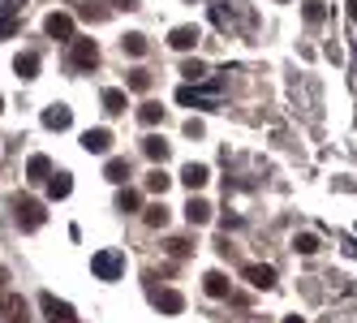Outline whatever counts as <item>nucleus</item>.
Masks as SVG:
<instances>
[{
  "label": "nucleus",
  "mask_w": 357,
  "mask_h": 323,
  "mask_svg": "<svg viewBox=\"0 0 357 323\" xmlns=\"http://www.w3.org/2000/svg\"><path fill=\"white\" fill-rule=\"evenodd\" d=\"M91 271L99 280H121L125 276V255L121 250H95L91 255Z\"/></svg>",
  "instance_id": "f257e3e1"
},
{
  "label": "nucleus",
  "mask_w": 357,
  "mask_h": 323,
  "mask_svg": "<svg viewBox=\"0 0 357 323\" xmlns=\"http://www.w3.org/2000/svg\"><path fill=\"white\" fill-rule=\"evenodd\" d=\"M13 216H17V225L26 229V233H35L43 220H47L43 203H35V198H13Z\"/></svg>",
  "instance_id": "f03ea898"
},
{
  "label": "nucleus",
  "mask_w": 357,
  "mask_h": 323,
  "mask_svg": "<svg viewBox=\"0 0 357 323\" xmlns=\"http://www.w3.org/2000/svg\"><path fill=\"white\" fill-rule=\"evenodd\" d=\"M69 61H73V69H95L99 65V43L95 39H73Z\"/></svg>",
  "instance_id": "7ed1b4c3"
},
{
  "label": "nucleus",
  "mask_w": 357,
  "mask_h": 323,
  "mask_svg": "<svg viewBox=\"0 0 357 323\" xmlns=\"http://www.w3.org/2000/svg\"><path fill=\"white\" fill-rule=\"evenodd\" d=\"M215 95H220V87H211V91L181 87V91H176V104H185V108H215Z\"/></svg>",
  "instance_id": "20e7f679"
},
{
  "label": "nucleus",
  "mask_w": 357,
  "mask_h": 323,
  "mask_svg": "<svg viewBox=\"0 0 357 323\" xmlns=\"http://www.w3.org/2000/svg\"><path fill=\"white\" fill-rule=\"evenodd\" d=\"M39 306H43V315L52 319V323H78V319H73V306H69V302H56L52 293H43Z\"/></svg>",
  "instance_id": "39448f33"
},
{
  "label": "nucleus",
  "mask_w": 357,
  "mask_h": 323,
  "mask_svg": "<svg viewBox=\"0 0 357 323\" xmlns=\"http://www.w3.org/2000/svg\"><path fill=\"white\" fill-rule=\"evenodd\" d=\"M43 31L52 39H73V17L69 13H47L43 17Z\"/></svg>",
  "instance_id": "423d86ee"
},
{
  "label": "nucleus",
  "mask_w": 357,
  "mask_h": 323,
  "mask_svg": "<svg viewBox=\"0 0 357 323\" xmlns=\"http://www.w3.org/2000/svg\"><path fill=\"white\" fill-rule=\"evenodd\" d=\"M26 181H31V186L52 181V160H47V156H31V160H26Z\"/></svg>",
  "instance_id": "0eeeda50"
},
{
  "label": "nucleus",
  "mask_w": 357,
  "mask_h": 323,
  "mask_svg": "<svg viewBox=\"0 0 357 323\" xmlns=\"http://www.w3.org/2000/svg\"><path fill=\"white\" fill-rule=\"evenodd\" d=\"M0 310H5L9 323H26V319H31V315H26V302H22L17 293H5V297H0Z\"/></svg>",
  "instance_id": "6e6552de"
},
{
  "label": "nucleus",
  "mask_w": 357,
  "mask_h": 323,
  "mask_svg": "<svg viewBox=\"0 0 357 323\" xmlns=\"http://www.w3.org/2000/svg\"><path fill=\"white\" fill-rule=\"evenodd\" d=\"M82 147H86L91 156H108L112 134H108V130H86V134H82Z\"/></svg>",
  "instance_id": "1a4fd4ad"
},
{
  "label": "nucleus",
  "mask_w": 357,
  "mask_h": 323,
  "mask_svg": "<svg viewBox=\"0 0 357 323\" xmlns=\"http://www.w3.org/2000/svg\"><path fill=\"white\" fill-rule=\"evenodd\" d=\"M198 39H202V31H198V27H176V31L168 35V43L176 47V52H190V47H194Z\"/></svg>",
  "instance_id": "9d476101"
},
{
  "label": "nucleus",
  "mask_w": 357,
  "mask_h": 323,
  "mask_svg": "<svg viewBox=\"0 0 357 323\" xmlns=\"http://www.w3.org/2000/svg\"><path fill=\"white\" fill-rule=\"evenodd\" d=\"M245 280H250L254 289H271V285H275V271H271L267 263H250V267H245Z\"/></svg>",
  "instance_id": "9b49d317"
},
{
  "label": "nucleus",
  "mask_w": 357,
  "mask_h": 323,
  "mask_svg": "<svg viewBox=\"0 0 357 323\" xmlns=\"http://www.w3.org/2000/svg\"><path fill=\"white\" fill-rule=\"evenodd\" d=\"M69 121H73V112H69L65 104L43 108V126H47V130H69Z\"/></svg>",
  "instance_id": "f8f14e48"
},
{
  "label": "nucleus",
  "mask_w": 357,
  "mask_h": 323,
  "mask_svg": "<svg viewBox=\"0 0 357 323\" xmlns=\"http://www.w3.org/2000/svg\"><path fill=\"white\" fill-rule=\"evenodd\" d=\"M181 181H185L190 190H202V186L211 181V172H207V164H185V168H181Z\"/></svg>",
  "instance_id": "ddd939ff"
},
{
  "label": "nucleus",
  "mask_w": 357,
  "mask_h": 323,
  "mask_svg": "<svg viewBox=\"0 0 357 323\" xmlns=\"http://www.w3.org/2000/svg\"><path fill=\"white\" fill-rule=\"evenodd\" d=\"M185 220H190V225H207V220H211V203L190 198V203H185Z\"/></svg>",
  "instance_id": "4468645a"
},
{
  "label": "nucleus",
  "mask_w": 357,
  "mask_h": 323,
  "mask_svg": "<svg viewBox=\"0 0 357 323\" xmlns=\"http://www.w3.org/2000/svg\"><path fill=\"white\" fill-rule=\"evenodd\" d=\"M301 17L310 22V27H319V22H327V5L323 0H301Z\"/></svg>",
  "instance_id": "2eb2a0df"
},
{
  "label": "nucleus",
  "mask_w": 357,
  "mask_h": 323,
  "mask_svg": "<svg viewBox=\"0 0 357 323\" xmlns=\"http://www.w3.org/2000/svg\"><path fill=\"white\" fill-rule=\"evenodd\" d=\"M160 310H164V315H181V310H185V297L176 293V289H164V293H160Z\"/></svg>",
  "instance_id": "dca6fc26"
},
{
  "label": "nucleus",
  "mask_w": 357,
  "mask_h": 323,
  "mask_svg": "<svg viewBox=\"0 0 357 323\" xmlns=\"http://www.w3.org/2000/svg\"><path fill=\"white\" fill-rule=\"evenodd\" d=\"M99 99H104V112H125V108H130V99H125V91H116V87H108V91L99 95Z\"/></svg>",
  "instance_id": "f3484780"
},
{
  "label": "nucleus",
  "mask_w": 357,
  "mask_h": 323,
  "mask_svg": "<svg viewBox=\"0 0 357 323\" xmlns=\"http://www.w3.org/2000/svg\"><path fill=\"white\" fill-rule=\"evenodd\" d=\"M168 186H172V177H168L164 168H151V172H146V190H151V194H160V198H164Z\"/></svg>",
  "instance_id": "a211bd4d"
},
{
  "label": "nucleus",
  "mask_w": 357,
  "mask_h": 323,
  "mask_svg": "<svg viewBox=\"0 0 357 323\" xmlns=\"http://www.w3.org/2000/svg\"><path fill=\"white\" fill-rule=\"evenodd\" d=\"M13 69H17V78H35V73H39V57L35 52H22L13 61Z\"/></svg>",
  "instance_id": "6ab92c4d"
},
{
  "label": "nucleus",
  "mask_w": 357,
  "mask_h": 323,
  "mask_svg": "<svg viewBox=\"0 0 357 323\" xmlns=\"http://www.w3.org/2000/svg\"><path fill=\"white\" fill-rule=\"evenodd\" d=\"M69 190H73L69 172H52V181H47V194H52V198H69Z\"/></svg>",
  "instance_id": "aec40b11"
},
{
  "label": "nucleus",
  "mask_w": 357,
  "mask_h": 323,
  "mask_svg": "<svg viewBox=\"0 0 357 323\" xmlns=\"http://www.w3.org/2000/svg\"><path fill=\"white\" fill-rule=\"evenodd\" d=\"M142 151L155 160V164H164V160H168V142H164V138H142Z\"/></svg>",
  "instance_id": "412c9836"
},
{
  "label": "nucleus",
  "mask_w": 357,
  "mask_h": 323,
  "mask_svg": "<svg viewBox=\"0 0 357 323\" xmlns=\"http://www.w3.org/2000/svg\"><path fill=\"white\" fill-rule=\"evenodd\" d=\"M202 280H207V293L211 297H228V276H224V271H207Z\"/></svg>",
  "instance_id": "4be33fe9"
},
{
  "label": "nucleus",
  "mask_w": 357,
  "mask_h": 323,
  "mask_svg": "<svg viewBox=\"0 0 357 323\" xmlns=\"http://www.w3.org/2000/svg\"><path fill=\"white\" fill-rule=\"evenodd\" d=\"M104 177H108L112 186H125V177H130V164H125V160H108V168H104Z\"/></svg>",
  "instance_id": "5701e85b"
},
{
  "label": "nucleus",
  "mask_w": 357,
  "mask_h": 323,
  "mask_svg": "<svg viewBox=\"0 0 357 323\" xmlns=\"http://www.w3.org/2000/svg\"><path fill=\"white\" fill-rule=\"evenodd\" d=\"M138 207H142L138 190H121V194H116V211H138Z\"/></svg>",
  "instance_id": "b1692460"
},
{
  "label": "nucleus",
  "mask_w": 357,
  "mask_h": 323,
  "mask_svg": "<svg viewBox=\"0 0 357 323\" xmlns=\"http://www.w3.org/2000/svg\"><path fill=\"white\" fill-rule=\"evenodd\" d=\"M146 225H151V229H164V225H168V207H164V203H151V207H146Z\"/></svg>",
  "instance_id": "393cba45"
},
{
  "label": "nucleus",
  "mask_w": 357,
  "mask_h": 323,
  "mask_svg": "<svg viewBox=\"0 0 357 323\" xmlns=\"http://www.w3.org/2000/svg\"><path fill=\"white\" fill-rule=\"evenodd\" d=\"M138 121H142V126H160V121H164V108H160V104H142V108H138Z\"/></svg>",
  "instance_id": "a878e982"
},
{
  "label": "nucleus",
  "mask_w": 357,
  "mask_h": 323,
  "mask_svg": "<svg viewBox=\"0 0 357 323\" xmlns=\"http://www.w3.org/2000/svg\"><path fill=\"white\" fill-rule=\"evenodd\" d=\"M17 35V17H13V9H0V39H13Z\"/></svg>",
  "instance_id": "bb28decb"
},
{
  "label": "nucleus",
  "mask_w": 357,
  "mask_h": 323,
  "mask_svg": "<svg viewBox=\"0 0 357 323\" xmlns=\"http://www.w3.org/2000/svg\"><path fill=\"white\" fill-rule=\"evenodd\" d=\"M121 43H125V52H130V57H146V39L142 35H125Z\"/></svg>",
  "instance_id": "cd10ccee"
},
{
  "label": "nucleus",
  "mask_w": 357,
  "mask_h": 323,
  "mask_svg": "<svg viewBox=\"0 0 357 323\" xmlns=\"http://www.w3.org/2000/svg\"><path fill=\"white\" fill-rule=\"evenodd\" d=\"M293 246H297L301 255H314V250H319V237H314V233H297V241H293Z\"/></svg>",
  "instance_id": "c85d7f7f"
},
{
  "label": "nucleus",
  "mask_w": 357,
  "mask_h": 323,
  "mask_svg": "<svg viewBox=\"0 0 357 323\" xmlns=\"http://www.w3.org/2000/svg\"><path fill=\"white\" fill-rule=\"evenodd\" d=\"M181 73H185L190 82H198V78H207V65H202V61H185V65H181Z\"/></svg>",
  "instance_id": "c756f323"
},
{
  "label": "nucleus",
  "mask_w": 357,
  "mask_h": 323,
  "mask_svg": "<svg viewBox=\"0 0 357 323\" xmlns=\"http://www.w3.org/2000/svg\"><path fill=\"white\" fill-rule=\"evenodd\" d=\"M146 87H151V73L146 69H134L130 73V91H146Z\"/></svg>",
  "instance_id": "7c9ffc66"
},
{
  "label": "nucleus",
  "mask_w": 357,
  "mask_h": 323,
  "mask_svg": "<svg viewBox=\"0 0 357 323\" xmlns=\"http://www.w3.org/2000/svg\"><path fill=\"white\" fill-rule=\"evenodd\" d=\"M168 255L181 259V255H190V246H185V241H168Z\"/></svg>",
  "instance_id": "2f4dec72"
},
{
  "label": "nucleus",
  "mask_w": 357,
  "mask_h": 323,
  "mask_svg": "<svg viewBox=\"0 0 357 323\" xmlns=\"http://www.w3.org/2000/svg\"><path fill=\"white\" fill-rule=\"evenodd\" d=\"M185 134L190 138H202V121H185Z\"/></svg>",
  "instance_id": "473e14b6"
},
{
  "label": "nucleus",
  "mask_w": 357,
  "mask_h": 323,
  "mask_svg": "<svg viewBox=\"0 0 357 323\" xmlns=\"http://www.w3.org/2000/svg\"><path fill=\"white\" fill-rule=\"evenodd\" d=\"M116 9H138V0H112Z\"/></svg>",
  "instance_id": "72a5a7b5"
},
{
  "label": "nucleus",
  "mask_w": 357,
  "mask_h": 323,
  "mask_svg": "<svg viewBox=\"0 0 357 323\" xmlns=\"http://www.w3.org/2000/svg\"><path fill=\"white\" fill-rule=\"evenodd\" d=\"M349 17H353V22H357V0H349Z\"/></svg>",
  "instance_id": "f704fd0d"
},
{
  "label": "nucleus",
  "mask_w": 357,
  "mask_h": 323,
  "mask_svg": "<svg viewBox=\"0 0 357 323\" xmlns=\"http://www.w3.org/2000/svg\"><path fill=\"white\" fill-rule=\"evenodd\" d=\"M284 323H305V319H301V315H289V319H284Z\"/></svg>",
  "instance_id": "c9c22d12"
},
{
  "label": "nucleus",
  "mask_w": 357,
  "mask_h": 323,
  "mask_svg": "<svg viewBox=\"0 0 357 323\" xmlns=\"http://www.w3.org/2000/svg\"><path fill=\"white\" fill-rule=\"evenodd\" d=\"M280 5H284V0H280Z\"/></svg>",
  "instance_id": "e433bc0d"
},
{
  "label": "nucleus",
  "mask_w": 357,
  "mask_h": 323,
  "mask_svg": "<svg viewBox=\"0 0 357 323\" xmlns=\"http://www.w3.org/2000/svg\"><path fill=\"white\" fill-rule=\"evenodd\" d=\"M190 5H194V0H190Z\"/></svg>",
  "instance_id": "4c0bfd02"
}]
</instances>
